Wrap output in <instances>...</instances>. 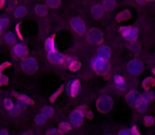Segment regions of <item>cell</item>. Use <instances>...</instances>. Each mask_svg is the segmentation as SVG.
<instances>
[{"instance_id": "obj_1", "label": "cell", "mask_w": 155, "mask_h": 135, "mask_svg": "<svg viewBox=\"0 0 155 135\" xmlns=\"http://www.w3.org/2000/svg\"><path fill=\"white\" fill-rule=\"evenodd\" d=\"M91 66H92L94 71L100 74H106L110 70V64H109L108 60L104 59L99 56H96L93 58L91 61Z\"/></svg>"}, {"instance_id": "obj_2", "label": "cell", "mask_w": 155, "mask_h": 135, "mask_svg": "<svg viewBox=\"0 0 155 135\" xmlns=\"http://www.w3.org/2000/svg\"><path fill=\"white\" fill-rule=\"evenodd\" d=\"M113 107V99L109 95H102L96 101V108L99 112L108 113L112 110Z\"/></svg>"}, {"instance_id": "obj_3", "label": "cell", "mask_w": 155, "mask_h": 135, "mask_svg": "<svg viewBox=\"0 0 155 135\" xmlns=\"http://www.w3.org/2000/svg\"><path fill=\"white\" fill-rule=\"evenodd\" d=\"M120 34L123 35V37L126 40L130 41H136L137 37H138V30L135 27H131V25H123L119 28Z\"/></svg>"}, {"instance_id": "obj_4", "label": "cell", "mask_w": 155, "mask_h": 135, "mask_svg": "<svg viewBox=\"0 0 155 135\" xmlns=\"http://www.w3.org/2000/svg\"><path fill=\"white\" fill-rule=\"evenodd\" d=\"M126 69L129 74L137 76V75H140V74L143 73V62L139 61V60H137V59H131L130 61L127 64Z\"/></svg>"}, {"instance_id": "obj_5", "label": "cell", "mask_w": 155, "mask_h": 135, "mask_svg": "<svg viewBox=\"0 0 155 135\" xmlns=\"http://www.w3.org/2000/svg\"><path fill=\"white\" fill-rule=\"evenodd\" d=\"M87 39L93 44H100L104 41V34L98 29H91L87 34Z\"/></svg>"}, {"instance_id": "obj_6", "label": "cell", "mask_w": 155, "mask_h": 135, "mask_svg": "<svg viewBox=\"0 0 155 135\" xmlns=\"http://www.w3.org/2000/svg\"><path fill=\"white\" fill-rule=\"evenodd\" d=\"M22 69L25 73L33 74L37 71V69H38V64H37V61L33 57H28L27 59L23 60Z\"/></svg>"}, {"instance_id": "obj_7", "label": "cell", "mask_w": 155, "mask_h": 135, "mask_svg": "<svg viewBox=\"0 0 155 135\" xmlns=\"http://www.w3.org/2000/svg\"><path fill=\"white\" fill-rule=\"evenodd\" d=\"M71 25L73 28V30L78 34H84L87 31V27L86 23L84 22V20L78 17H74V18L71 19Z\"/></svg>"}, {"instance_id": "obj_8", "label": "cell", "mask_w": 155, "mask_h": 135, "mask_svg": "<svg viewBox=\"0 0 155 135\" xmlns=\"http://www.w3.org/2000/svg\"><path fill=\"white\" fill-rule=\"evenodd\" d=\"M84 113L81 112L80 109H77V110L72 112L71 116H70V121L74 127H80L84 123Z\"/></svg>"}, {"instance_id": "obj_9", "label": "cell", "mask_w": 155, "mask_h": 135, "mask_svg": "<svg viewBox=\"0 0 155 135\" xmlns=\"http://www.w3.org/2000/svg\"><path fill=\"white\" fill-rule=\"evenodd\" d=\"M80 81L78 79H75L73 81H71L68 84V93L71 97H76L80 92Z\"/></svg>"}, {"instance_id": "obj_10", "label": "cell", "mask_w": 155, "mask_h": 135, "mask_svg": "<svg viewBox=\"0 0 155 135\" xmlns=\"http://www.w3.org/2000/svg\"><path fill=\"white\" fill-rule=\"evenodd\" d=\"M139 92L136 90H132L127 94L126 96V101L128 102V104H130L131 107H134L135 104H136L137 99L139 98Z\"/></svg>"}, {"instance_id": "obj_11", "label": "cell", "mask_w": 155, "mask_h": 135, "mask_svg": "<svg viewBox=\"0 0 155 135\" xmlns=\"http://www.w3.org/2000/svg\"><path fill=\"white\" fill-rule=\"evenodd\" d=\"M13 53H14V55L16 56V57L22 58V57H25V56H27L28 49H27L25 45L19 43V44H16L14 47V49H13Z\"/></svg>"}, {"instance_id": "obj_12", "label": "cell", "mask_w": 155, "mask_h": 135, "mask_svg": "<svg viewBox=\"0 0 155 135\" xmlns=\"http://www.w3.org/2000/svg\"><path fill=\"white\" fill-rule=\"evenodd\" d=\"M111 55H112V53H111V49L109 47H107V45H101L97 51V56L104 58V59L108 60L109 58L111 57Z\"/></svg>"}, {"instance_id": "obj_13", "label": "cell", "mask_w": 155, "mask_h": 135, "mask_svg": "<svg viewBox=\"0 0 155 135\" xmlns=\"http://www.w3.org/2000/svg\"><path fill=\"white\" fill-rule=\"evenodd\" d=\"M114 84L116 89L118 90H124L127 88V81L121 75H115L114 76Z\"/></svg>"}, {"instance_id": "obj_14", "label": "cell", "mask_w": 155, "mask_h": 135, "mask_svg": "<svg viewBox=\"0 0 155 135\" xmlns=\"http://www.w3.org/2000/svg\"><path fill=\"white\" fill-rule=\"evenodd\" d=\"M131 17H132V13L129 10H124L115 17V20H116V22H124L126 20H129Z\"/></svg>"}, {"instance_id": "obj_15", "label": "cell", "mask_w": 155, "mask_h": 135, "mask_svg": "<svg viewBox=\"0 0 155 135\" xmlns=\"http://www.w3.org/2000/svg\"><path fill=\"white\" fill-rule=\"evenodd\" d=\"M104 8H102V5H99V4H94L92 8H91V13H92L93 17H95L97 19L101 18L102 15H104Z\"/></svg>"}, {"instance_id": "obj_16", "label": "cell", "mask_w": 155, "mask_h": 135, "mask_svg": "<svg viewBox=\"0 0 155 135\" xmlns=\"http://www.w3.org/2000/svg\"><path fill=\"white\" fill-rule=\"evenodd\" d=\"M48 58H49L50 61L54 62V64H60L62 61L63 55L58 52L54 51V52H50L49 55H48Z\"/></svg>"}, {"instance_id": "obj_17", "label": "cell", "mask_w": 155, "mask_h": 135, "mask_svg": "<svg viewBox=\"0 0 155 135\" xmlns=\"http://www.w3.org/2000/svg\"><path fill=\"white\" fill-rule=\"evenodd\" d=\"M141 84H143V90H146V91L150 90V89L153 88L155 86V77H146L145 79L143 80Z\"/></svg>"}, {"instance_id": "obj_18", "label": "cell", "mask_w": 155, "mask_h": 135, "mask_svg": "<svg viewBox=\"0 0 155 135\" xmlns=\"http://www.w3.org/2000/svg\"><path fill=\"white\" fill-rule=\"evenodd\" d=\"M148 104H148V102L146 101L143 97L139 96V98L137 99V101H136V104H135L134 107L139 111V112H145V111L147 110Z\"/></svg>"}, {"instance_id": "obj_19", "label": "cell", "mask_w": 155, "mask_h": 135, "mask_svg": "<svg viewBox=\"0 0 155 135\" xmlns=\"http://www.w3.org/2000/svg\"><path fill=\"white\" fill-rule=\"evenodd\" d=\"M116 5L115 0H102V8L106 11H112Z\"/></svg>"}, {"instance_id": "obj_20", "label": "cell", "mask_w": 155, "mask_h": 135, "mask_svg": "<svg viewBox=\"0 0 155 135\" xmlns=\"http://www.w3.org/2000/svg\"><path fill=\"white\" fill-rule=\"evenodd\" d=\"M128 49H129V51H130V53L133 54V55H137V54L139 53V51H140V47H139L138 43H136L135 41L130 42Z\"/></svg>"}, {"instance_id": "obj_21", "label": "cell", "mask_w": 155, "mask_h": 135, "mask_svg": "<svg viewBox=\"0 0 155 135\" xmlns=\"http://www.w3.org/2000/svg\"><path fill=\"white\" fill-rule=\"evenodd\" d=\"M45 48L47 50L50 52H54L56 51V47H55V42H54V38H48L45 41Z\"/></svg>"}, {"instance_id": "obj_22", "label": "cell", "mask_w": 155, "mask_h": 135, "mask_svg": "<svg viewBox=\"0 0 155 135\" xmlns=\"http://www.w3.org/2000/svg\"><path fill=\"white\" fill-rule=\"evenodd\" d=\"M70 129H71V126L69 125L68 123H65V121H63L59 125V128H58V132L59 133H67L68 131H70Z\"/></svg>"}, {"instance_id": "obj_23", "label": "cell", "mask_w": 155, "mask_h": 135, "mask_svg": "<svg viewBox=\"0 0 155 135\" xmlns=\"http://www.w3.org/2000/svg\"><path fill=\"white\" fill-rule=\"evenodd\" d=\"M81 68V64H80L79 61H77V60H72V62L69 64V69L71 70L72 72H76L78 71V70Z\"/></svg>"}, {"instance_id": "obj_24", "label": "cell", "mask_w": 155, "mask_h": 135, "mask_svg": "<svg viewBox=\"0 0 155 135\" xmlns=\"http://www.w3.org/2000/svg\"><path fill=\"white\" fill-rule=\"evenodd\" d=\"M141 97H143V98L145 99V100L147 101L148 104H150V102H152V101H153V99H154V95H153V93L150 92L149 90H147V92H146L145 94L141 95Z\"/></svg>"}, {"instance_id": "obj_25", "label": "cell", "mask_w": 155, "mask_h": 135, "mask_svg": "<svg viewBox=\"0 0 155 135\" xmlns=\"http://www.w3.org/2000/svg\"><path fill=\"white\" fill-rule=\"evenodd\" d=\"M74 58L72 57V56H69V55H67V56H63V58H62V61L60 62V64H61L62 67H64V68H69V64L72 62V60H73Z\"/></svg>"}, {"instance_id": "obj_26", "label": "cell", "mask_w": 155, "mask_h": 135, "mask_svg": "<svg viewBox=\"0 0 155 135\" xmlns=\"http://www.w3.org/2000/svg\"><path fill=\"white\" fill-rule=\"evenodd\" d=\"M155 123V118L153 116H149V115H147V116L143 117V123H145L147 127H151V126H153Z\"/></svg>"}, {"instance_id": "obj_27", "label": "cell", "mask_w": 155, "mask_h": 135, "mask_svg": "<svg viewBox=\"0 0 155 135\" xmlns=\"http://www.w3.org/2000/svg\"><path fill=\"white\" fill-rule=\"evenodd\" d=\"M42 114L45 115L47 117H51L54 115V109L52 107H45L42 109Z\"/></svg>"}, {"instance_id": "obj_28", "label": "cell", "mask_w": 155, "mask_h": 135, "mask_svg": "<svg viewBox=\"0 0 155 135\" xmlns=\"http://www.w3.org/2000/svg\"><path fill=\"white\" fill-rule=\"evenodd\" d=\"M4 39H5V41L8 43L12 44V43H14L16 41V36L14 35V33H6L5 36H4Z\"/></svg>"}, {"instance_id": "obj_29", "label": "cell", "mask_w": 155, "mask_h": 135, "mask_svg": "<svg viewBox=\"0 0 155 135\" xmlns=\"http://www.w3.org/2000/svg\"><path fill=\"white\" fill-rule=\"evenodd\" d=\"M35 121H36L38 125H43V123H45V121H47V116L41 113V114L37 115L36 118H35Z\"/></svg>"}, {"instance_id": "obj_30", "label": "cell", "mask_w": 155, "mask_h": 135, "mask_svg": "<svg viewBox=\"0 0 155 135\" xmlns=\"http://www.w3.org/2000/svg\"><path fill=\"white\" fill-rule=\"evenodd\" d=\"M17 96V98L19 99V100H21V101H23V102H25L27 104H33V100L30 97H28V96H25V95H22V94H20V95H16Z\"/></svg>"}, {"instance_id": "obj_31", "label": "cell", "mask_w": 155, "mask_h": 135, "mask_svg": "<svg viewBox=\"0 0 155 135\" xmlns=\"http://www.w3.org/2000/svg\"><path fill=\"white\" fill-rule=\"evenodd\" d=\"M25 12H27V10H25V6H18V8H16V11H15V16L21 17L25 14Z\"/></svg>"}, {"instance_id": "obj_32", "label": "cell", "mask_w": 155, "mask_h": 135, "mask_svg": "<svg viewBox=\"0 0 155 135\" xmlns=\"http://www.w3.org/2000/svg\"><path fill=\"white\" fill-rule=\"evenodd\" d=\"M80 110H81V112L84 113V117H87V118H90V119L93 117L92 112H91V111L89 110L87 107H81V108H80Z\"/></svg>"}, {"instance_id": "obj_33", "label": "cell", "mask_w": 155, "mask_h": 135, "mask_svg": "<svg viewBox=\"0 0 155 135\" xmlns=\"http://www.w3.org/2000/svg\"><path fill=\"white\" fill-rule=\"evenodd\" d=\"M47 2H48V5L53 8H56L60 5V0H47Z\"/></svg>"}, {"instance_id": "obj_34", "label": "cell", "mask_w": 155, "mask_h": 135, "mask_svg": "<svg viewBox=\"0 0 155 135\" xmlns=\"http://www.w3.org/2000/svg\"><path fill=\"white\" fill-rule=\"evenodd\" d=\"M35 12L38 15H45V14H47V8L43 5H37L36 8H35Z\"/></svg>"}, {"instance_id": "obj_35", "label": "cell", "mask_w": 155, "mask_h": 135, "mask_svg": "<svg viewBox=\"0 0 155 135\" xmlns=\"http://www.w3.org/2000/svg\"><path fill=\"white\" fill-rule=\"evenodd\" d=\"M4 5L6 6L8 10H12V8H14V6H15V1L14 0H5Z\"/></svg>"}, {"instance_id": "obj_36", "label": "cell", "mask_w": 155, "mask_h": 135, "mask_svg": "<svg viewBox=\"0 0 155 135\" xmlns=\"http://www.w3.org/2000/svg\"><path fill=\"white\" fill-rule=\"evenodd\" d=\"M61 92H62V87H60V88L58 89V90L56 91V92L54 93V94H53V95H52V96H51V98H50V99H51V101H54V100H55V99H56V98H57V97H58V95H59V94H60V93H61Z\"/></svg>"}, {"instance_id": "obj_37", "label": "cell", "mask_w": 155, "mask_h": 135, "mask_svg": "<svg viewBox=\"0 0 155 135\" xmlns=\"http://www.w3.org/2000/svg\"><path fill=\"white\" fill-rule=\"evenodd\" d=\"M28 104H25V102H23V101H21V100H19V101H17V104H16V107L19 109V110H23V109H25V107H27Z\"/></svg>"}, {"instance_id": "obj_38", "label": "cell", "mask_w": 155, "mask_h": 135, "mask_svg": "<svg viewBox=\"0 0 155 135\" xmlns=\"http://www.w3.org/2000/svg\"><path fill=\"white\" fill-rule=\"evenodd\" d=\"M130 130H131V134L132 135H139L140 134V132H139L137 126H132V128H131Z\"/></svg>"}, {"instance_id": "obj_39", "label": "cell", "mask_w": 155, "mask_h": 135, "mask_svg": "<svg viewBox=\"0 0 155 135\" xmlns=\"http://www.w3.org/2000/svg\"><path fill=\"white\" fill-rule=\"evenodd\" d=\"M4 106H5V108L8 109V110H10V109H12L13 107H14V104L11 100H8V99H5V100H4Z\"/></svg>"}, {"instance_id": "obj_40", "label": "cell", "mask_w": 155, "mask_h": 135, "mask_svg": "<svg viewBox=\"0 0 155 135\" xmlns=\"http://www.w3.org/2000/svg\"><path fill=\"white\" fill-rule=\"evenodd\" d=\"M19 112H20V110H19L17 107H16V108H14V107H13L12 109H10V114L13 115V116H16V115L18 114Z\"/></svg>"}, {"instance_id": "obj_41", "label": "cell", "mask_w": 155, "mask_h": 135, "mask_svg": "<svg viewBox=\"0 0 155 135\" xmlns=\"http://www.w3.org/2000/svg\"><path fill=\"white\" fill-rule=\"evenodd\" d=\"M8 84V77L5 75H0V86Z\"/></svg>"}, {"instance_id": "obj_42", "label": "cell", "mask_w": 155, "mask_h": 135, "mask_svg": "<svg viewBox=\"0 0 155 135\" xmlns=\"http://www.w3.org/2000/svg\"><path fill=\"white\" fill-rule=\"evenodd\" d=\"M8 20L6 18H2V19H0V27L3 29V28H5V27H8Z\"/></svg>"}, {"instance_id": "obj_43", "label": "cell", "mask_w": 155, "mask_h": 135, "mask_svg": "<svg viewBox=\"0 0 155 135\" xmlns=\"http://www.w3.org/2000/svg\"><path fill=\"white\" fill-rule=\"evenodd\" d=\"M119 135H132L131 134V130H128V129H124V130H120L118 132Z\"/></svg>"}, {"instance_id": "obj_44", "label": "cell", "mask_w": 155, "mask_h": 135, "mask_svg": "<svg viewBox=\"0 0 155 135\" xmlns=\"http://www.w3.org/2000/svg\"><path fill=\"white\" fill-rule=\"evenodd\" d=\"M8 67H11V64H10V62H4V64H2L1 66H0V72H1L2 70L6 69Z\"/></svg>"}, {"instance_id": "obj_45", "label": "cell", "mask_w": 155, "mask_h": 135, "mask_svg": "<svg viewBox=\"0 0 155 135\" xmlns=\"http://www.w3.org/2000/svg\"><path fill=\"white\" fill-rule=\"evenodd\" d=\"M48 133L49 134H56V133H59V132H58L57 129H51V130L48 131Z\"/></svg>"}, {"instance_id": "obj_46", "label": "cell", "mask_w": 155, "mask_h": 135, "mask_svg": "<svg viewBox=\"0 0 155 135\" xmlns=\"http://www.w3.org/2000/svg\"><path fill=\"white\" fill-rule=\"evenodd\" d=\"M16 31H17V34H18V36L20 37V38H22V35L20 34V30H19V25H16Z\"/></svg>"}, {"instance_id": "obj_47", "label": "cell", "mask_w": 155, "mask_h": 135, "mask_svg": "<svg viewBox=\"0 0 155 135\" xmlns=\"http://www.w3.org/2000/svg\"><path fill=\"white\" fill-rule=\"evenodd\" d=\"M4 3H5V0H0V8H2L4 6Z\"/></svg>"}, {"instance_id": "obj_48", "label": "cell", "mask_w": 155, "mask_h": 135, "mask_svg": "<svg viewBox=\"0 0 155 135\" xmlns=\"http://www.w3.org/2000/svg\"><path fill=\"white\" fill-rule=\"evenodd\" d=\"M136 2H137V3H139V4H143V3H146V2H147V0H136Z\"/></svg>"}, {"instance_id": "obj_49", "label": "cell", "mask_w": 155, "mask_h": 135, "mask_svg": "<svg viewBox=\"0 0 155 135\" xmlns=\"http://www.w3.org/2000/svg\"><path fill=\"white\" fill-rule=\"evenodd\" d=\"M6 134H8L6 130H1V131H0V135H6Z\"/></svg>"}, {"instance_id": "obj_50", "label": "cell", "mask_w": 155, "mask_h": 135, "mask_svg": "<svg viewBox=\"0 0 155 135\" xmlns=\"http://www.w3.org/2000/svg\"><path fill=\"white\" fill-rule=\"evenodd\" d=\"M152 73H153V75L155 76V68H154V69H153V70H152Z\"/></svg>"}, {"instance_id": "obj_51", "label": "cell", "mask_w": 155, "mask_h": 135, "mask_svg": "<svg viewBox=\"0 0 155 135\" xmlns=\"http://www.w3.org/2000/svg\"><path fill=\"white\" fill-rule=\"evenodd\" d=\"M1 30H2V28H1V27H0V34H1Z\"/></svg>"}, {"instance_id": "obj_52", "label": "cell", "mask_w": 155, "mask_h": 135, "mask_svg": "<svg viewBox=\"0 0 155 135\" xmlns=\"http://www.w3.org/2000/svg\"><path fill=\"white\" fill-rule=\"evenodd\" d=\"M147 1H153V0H147Z\"/></svg>"}]
</instances>
